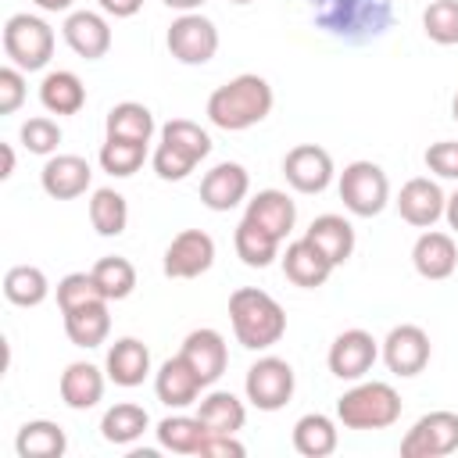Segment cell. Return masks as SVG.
Segmentation results:
<instances>
[{
  "label": "cell",
  "mask_w": 458,
  "mask_h": 458,
  "mask_svg": "<svg viewBox=\"0 0 458 458\" xmlns=\"http://www.w3.org/2000/svg\"><path fill=\"white\" fill-rule=\"evenodd\" d=\"M272 104H276V93H272L268 79L243 72L208 97V118H211V125H218L225 132H243V129L265 122Z\"/></svg>",
  "instance_id": "6da1fadb"
},
{
  "label": "cell",
  "mask_w": 458,
  "mask_h": 458,
  "mask_svg": "<svg viewBox=\"0 0 458 458\" xmlns=\"http://www.w3.org/2000/svg\"><path fill=\"white\" fill-rule=\"evenodd\" d=\"M315 25L344 43H369L379 39L394 25L390 0H308Z\"/></svg>",
  "instance_id": "7a4b0ae2"
},
{
  "label": "cell",
  "mask_w": 458,
  "mask_h": 458,
  "mask_svg": "<svg viewBox=\"0 0 458 458\" xmlns=\"http://www.w3.org/2000/svg\"><path fill=\"white\" fill-rule=\"evenodd\" d=\"M229 322H233L236 340L247 351H268L286 333V311H283V304L272 293L258 290V286L233 290V297H229Z\"/></svg>",
  "instance_id": "3957f363"
},
{
  "label": "cell",
  "mask_w": 458,
  "mask_h": 458,
  "mask_svg": "<svg viewBox=\"0 0 458 458\" xmlns=\"http://www.w3.org/2000/svg\"><path fill=\"white\" fill-rule=\"evenodd\" d=\"M336 419L347 429H386L401 419V394L390 383H358L336 401Z\"/></svg>",
  "instance_id": "277c9868"
},
{
  "label": "cell",
  "mask_w": 458,
  "mask_h": 458,
  "mask_svg": "<svg viewBox=\"0 0 458 458\" xmlns=\"http://www.w3.org/2000/svg\"><path fill=\"white\" fill-rule=\"evenodd\" d=\"M4 54L11 57L14 68H21V72H39V68H47L50 57H54V29H50L43 18L29 14V11L11 14V18L4 21Z\"/></svg>",
  "instance_id": "5b68a950"
},
{
  "label": "cell",
  "mask_w": 458,
  "mask_h": 458,
  "mask_svg": "<svg viewBox=\"0 0 458 458\" xmlns=\"http://www.w3.org/2000/svg\"><path fill=\"white\" fill-rule=\"evenodd\" d=\"M340 200L358 218H376L390 200V179L376 161H351L340 172Z\"/></svg>",
  "instance_id": "8992f818"
},
{
  "label": "cell",
  "mask_w": 458,
  "mask_h": 458,
  "mask_svg": "<svg viewBox=\"0 0 458 458\" xmlns=\"http://www.w3.org/2000/svg\"><path fill=\"white\" fill-rule=\"evenodd\" d=\"M293 369L290 361L276 358V354H265L258 358L250 369H247V379H243V390H247V401L258 408V411H279L286 408V401L293 397Z\"/></svg>",
  "instance_id": "52a82bcc"
},
{
  "label": "cell",
  "mask_w": 458,
  "mask_h": 458,
  "mask_svg": "<svg viewBox=\"0 0 458 458\" xmlns=\"http://www.w3.org/2000/svg\"><path fill=\"white\" fill-rule=\"evenodd\" d=\"M165 43H168V54L179 64H208L218 54V29H215L211 18L190 11V14H179L168 25Z\"/></svg>",
  "instance_id": "ba28073f"
},
{
  "label": "cell",
  "mask_w": 458,
  "mask_h": 458,
  "mask_svg": "<svg viewBox=\"0 0 458 458\" xmlns=\"http://www.w3.org/2000/svg\"><path fill=\"white\" fill-rule=\"evenodd\" d=\"M458 451V411L422 415L401 440V458H444Z\"/></svg>",
  "instance_id": "9c48e42d"
},
{
  "label": "cell",
  "mask_w": 458,
  "mask_h": 458,
  "mask_svg": "<svg viewBox=\"0 0 458 458\" xmlns=\"http://www.w3.org/2000/svg\"><path fill=\"white\" fill-rule=\"evenodd\" d=\"M211 265H215V240L204 229H182L179 236H172L161 261L168 279H197Z\"/></svg>",
  "instance_id": "30bf717a"
},
{
  "label": "cell",
  "mask_w": 458,
  "mask_h": 458,
  "mask_svg": "<svg viewBox=\"0 0 458 458\" xmlns=\"http://www.w3.org/2000/svg\"><path fill=\"white\" fill-rule=\"evenodd\" d=\"M429 336L422 326L415 322H404V326H394L383 340V361L394 376H419L426 365H429Z\"/></svg>",
  "instance_id": "8fae6325"
},
{
  "label": "cell",
  "mask_w": 458,
  "mask_h": 458,
  "mask_svg": "<svg viewBox=\"0 0 458 458\" xmlns=\"http://www.w3.org/2000/svg\"><path fill=\"white\" fill-rule=\"evenodd\" d=\"M379 358V347L372 340V333L365 329H344L333 344H329V354H326V365L336 379H347V383H358Z\"/></svg>",
  "instance_id": "7c38bea8"
},
{
  "label": "cell",
  "mask_w": 458,
  "mask_h": 458,
  "mask_svg": "<svg viewBox=\"0 0 458 458\" xmlns=\"http://www.w3.org/2000/svg\"><path fill=\"white\" fill-rule=\"evenodd\" d=\"M283 175L297 193H322L333 182V157H329V150H322L315 143H301V147L286 150Z\"/></svg>",
  "instance_id": "4fadbf2b"
},
{
  "label": "cell",
  "mask_w": 458,
  "mask_h": 458,
  "mask_svg": "<svg viewBox=\"0 0 458 458\" xmlns=\"http://www.w3.org/2000/svg\"><path fill=\"white\" fill-rule=\"evenodd\" d=\"M89 179H93V168L86 157L79 154H50L43 172H39V182L43 190L54 197V200H75L89 190Z\"/></svg>",
  "instance_id": "5bb4252c"
},
{
  "label": "cell",
  "mask_w": 458,
  "mask_h": 458,
  "mask_svg": "<svg viewBox=\"0 0 458 458\" xmlns=\"http://www.w3.org/2000/svg\"><path fill=\"white\" fill-rule=\"evenodd\" d=\"M250 190V175L240 161H218L211 172H204L200 179V200L211 211H229L236 208Z\"/></svg>",
  "instance_id": "9a60e30c"
},
{
  "label": "cell",
  "mask_w": 458,
  "mask_h": 458,
  "mask_svg": "<svg viewBox=\"0 0 458 458\" xmlns=\"http://www.w3.org/2000/svg\"><path fill=\"white\" fill-rule=\"evenodd\" d=\"M444 204H447L444 190L433 179H426V175L408 179L401 186V193H397V211L415 229H429L437 218H444Z\"/></svg>",
  "instance_id": "2e32d148"
},
{
  "label": "cell",
  "mask_w": 458,
  "mask_h": 458,
  "mask_svg": "<svg viewBox=\"0 0 458 458\" xmlns=\"http://www.w3.org/2000/svg\"><path fill=\"white\" fill-rule=\"evenodd\" d=\"M186 361H190V369L200 376V383L204 386H211L222 372H225V365H229V347H225V340H222V333L218 329H193V333H186V340H182V351H179Z\"/></svg>",
  "instance_id": "e0dca14e"
},
{
  "label": "cell",
  "mask_w": 458,
  "mask_h": 458,
  "mask_svg": "<svg viewBox=\"0 0 458 458\" xmlns=\"http://www.w3.org/2000/svg\"><path fill=\"white\" fill-rule=\"evenodd\" d=\"M61 32H64V43L86 61H97L111 50V25L97 11H72L64 18Z\"/></svg>",
  "instance_id": "ac0fdd59"
},
{
  "label": "cell",
  "mask_w": 458,
  "mask_h": 458,
  "mask_svg": "<svg viewBox=\"0 0 458 458\" xmlns=\"http://www.w3.org/2000/svg\"><path fill=\"white\" fill-rule=\"evenodd\" d=\"M411 265L422 279L429 283H440V279H451L454 268H458V247L447 233H437V229H426L415 247H411Z\"/></svg>",
  "instance_id": "d6986e66"
},
{
  "label": "cell",
  "mask_w": 458,
  "mask_h": 458,
  "mask_svg": "<svg viewBox=\"0 0 458 458\" xmlns=\"http://www.w3.org/2000/svg\"><path fill=\"white\" fill-rule=\"evenodd\" d=\"M333 268H336V265H333L308 236L293 240V243L286 247V254H283V272H286V279H290L293 286H304V290L322 286V283L333 276Z\"/></svg>",
  "instance_id": "ffe728a7"
},
{
  "label": "cell",
  "mask_w": 458,
  "mask_h": 458,
  "mask_svg": "<svg viewBox=\"0 0 458 458\" xmlns=\"http://www.w3.org/2000/svg\"><path fill=\"white\" fill-rule=\"evenodd\" d=\"M200 390H204V383H200V376L190 369V361H186L182 354L168 358V361L157 369V376H154V394H157V401L168 404V408H186V404H193V401L200 397Z\"/></svg>",
  "instance_id": "44dd1931"
},
{
  "label": "cell",
  "mask_w": 458,
  "mask_h": 458,
  "mask_svg": "<svg viewBox=\"0 0 458 458\" xmlns=\"http://www.w3.org/2000/svg\"><path fill=\"white\" fill-rule=\"evenodd\" d=\"M104 372H107V379L114 386H140L150 376V351H147V344L136 340V336L114 340L111 351H107Z\"/></svg>",
  "instance_id": "7402d4cb"
},
{
  "label": "cell",
  "mask_w": 458,
  "mask_h": 458,
  "mask_svg": "<svg viewBox=\"0 0 458 458\" xmlns=\"http://www.w3.org/2000/svg\"><path fill=\"white\" fill-rule=\"evenodd\" d=\"M243 218H250L261 229H268L276 240H286L290 229H293V222H297V208H293V200L283 190H261V193H254L247 200Z\"/></svg>",
  "instance_id": "603a6c76"
},
{
  "label": "cell",
  "mask_w": 458,
  "mask_h": 458,
  "mask_svg": "<svg viewBox=\"0 0 458 458\" xmlns=\"http://www.w3.org/2000/svg\"><path fill=\"white\" fill-rule=\"evenodd\" d=\"M61 315H64V333L75 347H100L111 333L107 301H89V304H79V308L61 311Z\"/></svg>",
  "instance_id": "cb8c5ba5"
},
{
  "label": "cell",
  "mask_w": 458,
  "mask_h": 458,
  "mask_svg": "<svg viewBox=\"0 0 458 458\" xmlns=\"http://www.w3.org/2000/svg\"><path fill=\"white\" fill-rule=\"evenodd\" d=\"M104 376L97 365L89 361H72L64 372H61V401L75 411H86L93 408L100 397H104Z\"/></svg>",
  "instance_id": "d4e9b609"
},
{
  "label": "cell",
  "mask_w": 458,
  "mask_h": 458,
  "mask_svg": "<svg viewBox=\"0 0 458 458\" xmlns=\"http://www.w3.org/2000/svg\"><path fill=\"white\" fill-rule=\"evenodd\" d=\"M39 104L50 111V114H79L82 104H86V86L75 72L68 68H57V72H47V79L39 82Z\"/></svg>",
  "instance_id": "484cf974"
},
{
  "label": "cell",
  "mask_w": 458,
  "mask_h": 458,
  "mask_svg": "<svg viewBox=\"0 0 458 458\" xmlns=\"http://www.w3.org/2000/svg\"><path fill=\"white\" fill-rule=\"evenodd\" d=\"M333 265H344L354 254V225L344 215H318L304 233Z\"/></svg>",
  "instance_id": "4316f807"
},
{
  "label": "cell",
  "mask_w": 458,
  "mask_h": 458,
  "mask_svg": "<svg viewBox=\"0 0 458 458\" xmlns=\"http://www.w3.org/2000/svg\"><path fill=\"white\" fill-rule=\"evenodd\" d=\"M336 422L322 411H308L293 422V451L304 454V458H326L336 451Z\"/></svg>",
  "instance_id": "83f0119b"
},
{
  "label": "cell",
  "mask_w": 458,
  "mask_h": 458,
  "mask_svg": "<svg viewBox=\"0 0 458 458\" xmlns=\"http://www.w3.org/2000/svg\"><path fill=\"white\" fill-rule=\"evenodd\" d=\"M14 451L18 458H61L68 451V437L57 422L50 419H32L18 429L14 437Z\"/></svg>",
  "instance_id": "f1b7e54d"
},
{
  "label": "cell",
  "mask_w": 458,
  "mask_h": 458,
  "mask_svg": "<svg viewBox=\"0 0 458 458\" xmlns=\"http://www.w3.org/2000/svg\"><path fill=\"white\" fill-rule=\"evenodd\" d=\"M197 419L204 422L208 433H236L247 422V408L236 394L229 390H211L208 397L197 401Z\"/></svg>",
  "instance_id": "f546056e"
},
{
  "label": "cell",
  "mask_w": 458,
  "mask_h": 458,
  "mask_svg": "<svg viewBox=\"0 0 458 458\" xmlns=\"http://www.w3.org/2000/svg\"><path fill=\"white\" fill-rule=\"evenodd\" d=\"M279 243L268 229H261L258 222L250 218H240L236 233H233V247H236V258L247 265V268H268L276 258H279Z\"/></svg>",
  "instance_id": "4dcf8cb0"
},
{
  "label": "cell",
  "mask_w": 458,
  "mask_h": 458,
  "mask_svg": "<svg viewBox=\"0 0 458 458\" xmlns=\"http://www.w3.org/2000/svg\"><path fill=\"white\" fill-rule=\"evenodd\" d=\"M104 129L111 140H132V143H150L154 136V114L147 104H136V100H122L107 111L104 118Z\"/></svg>",
  "instance_id": "1f68e13d"
},
{
  "label": "cell",
  "mask_w": 458,
  "mask_h": 458,
  "mask_svg": "<svg viewBox=\"0 0 458 458\" xmlns=\"http://www.w3.org/2000/svg\"><path fill=\"white\" fill-rule=\"evenodd\" d=\"M208 429L197 415H168L157 422V444L172 454H200Z\"/></svg>",
  "instance_id": "d6a6232c"
},
{
  "label": "cell",
  "mask_w": 458,
  "mask_h": 458,
  "mask_svg": "<svg viewBox=\"0 0 458 458\" xmlns=\"http://www.w3.org/2000/svg\"><path fill=\"white\" fill-rule=\"evenodd\" d=\"M147 426H150V415H147L140 404L122 401V404H114V408L104 411V419H100V437H104L107 444H132V440L143 437Z\"/></svg>",
  "instance_id": "836d02e7"
},
{
  "label": "cell",
  "mask_w": 458,
  "mask_h": 458,
  "mask_svg": "<svg viewBox=\"0 0 458 458\" xmlns=\"http://www.w3.org/2000/svg\"><path fill=\"white\" fill-rule=\"evenodd\" d=\"M47 293H50V283H47L43 268H36V265H14V268H7V276H4V297L11 304L36 308V304L47 301Z\"/></svg>",
  "instance_id": "e575fe53"
},
{
  "label": "cell",
  "mask_w": 458,
  "mask_h": 458,
  "mask_svg": "<svg viewBox=\"0 0 458 458\" xmlns=\"http://www.w3.org/2000/svg\"><path fill=\"white\" fill-rule=\"evenodd\" d=\"M89 222L100 236H122L125 225H129V204L118 190L104 186V190H93L89 197Z\"/></svg>",
  "instance_id": "d590c367"
},
{
  "label": "cell",
  "mask_w": 458,
  "mask_h": 458,
  "mask_svg": "<svg viewBox=\"0 0 458 458\" xmlns=\"http://www.w3.org/2000/svg\"><path fill=\"white\" fill-rule=\"evenodd\" d=\"M89 272H93V279H97V286H100V293H104L107 301H125V297L136 290V268H132L129 258L107 254V258H100Z\"/></svg>",
  "instance_id": "8d00e7d4"
},
{
  "label": "cell",
  "mask_w": 458,
  "mask_h": 458,
  "mask_svg": "<svg viewBox=\"0 0 458 458\" xmlns=\"http://www.w3.org/2000/svg\"><path fill=\"white\" fill-rule=\"evenodd\" d=\"M100 168L107 172V175H114V179H129V175H136L140 168H143V161H147V143H132V140H104V147H100Z\"/></svg>",
  "instance_id": "74e56055"
},
{
  "label": "cell",
  "mask_w": 458,
  "mask_h": 458,
  "mask_svg": "<svg viewBox=\"0 0 458 458\" xmlns=\"http://www.w3.org/2000/svg\"><path fill=\"white\" fill-rule=\"evenodd\" d=\"M161 143L182 150V154L193 157V161H204V157L211 154V136H208L197 122H190V118H172V122H165V125H161Z\"/></svg>",
  "instance_id": "f35d334b"
},
{
  "label": "cell",
  "mask_w": 458,
  "mask_h": 458,
  "mask_svg": "<svg viewBox=\"0 0 458 458\" xmlns=\"http://www.w3.org/2000/svg\"><path fill=\"white\" fill-rule=\"evenodd\" d=\"M422 32L440 47H454L458 43V0H429V7L422 11Z\"/></svg>",
  "instance_id": "ab89813d"
},
{
  "label": "cell",
  "mask_w": 458,
  "mask_h": 458,
  "mask_svg": "<svg viewBox=\"0 0 458 458\" xmlns=\"http://www.w3.org/2000/svg\"><path fill=\"white\" fill-rule=\"evenodd\" d=\"M89 301H107L93 279V272H68L61 283H57V308L61 311H72L79 304H89Z\"/></svg>",
  "instance_id": "60d3db41"
},
{
  "label": "cell",
  "mask_w": 458,
  "mask_h": 458,
  "mask_svg": "<svg viewBox=\"0 0 458 458\" xmlns=\"http://www.w3.org/2000/svg\"><path fill=\"white\" fill-rule=\"evenodd\" d=\"M21 143L29 154H54L57 143H61V125L47 114H36L21 125Z\"/></svg>",
  "instance_id": "b9f144b4"
},
{
  "label": "cell",
  "mask_w": 458,
  "mask_h": 458,
  "mask_svg": "<svg viewBox=\"0 0 458 458\" xmlns=\"http://www.w3.org/2000/svg\"><path fill=\"white\" fill-rule=\"evenodd\" d=\"M150 165H154L157 179H165V182H179V179H186V175L197 168L193 157H186L182 150H175V147H168V143H157Z\"/></svg>",
  "instance_id": "7bdbcfd3"
},
{
  "label": "cell",
  "mask_w": 458,
  "mask_h": 458,
  "mask_svg": "<svg viewBox=\"0 0 458 458\" xmlns=\"http://www.w3.org/2000/svg\"><path fill=\"white\" fill-rule=\"evenodd\" d=\"M426 168L437 172L440 179L458 182V140H440L426 147Z\"/></svg>",
  "instance_id": "ee69618b"
},
{
  "label": "cell",
  "mask_w": 458,
  "mask_h": 458,
  "mask_svg": "<svg viewBox=\"0 0 458 458\" xmlns=\"http://www.w3.org/2000/svg\"><path fill=\"white\" fill-rule=\"evenodd\" d=\"M25 104V75L14 64L0 68V114H14Z\"/></svg>",
  "instance_id": "f6af8a7d"
},
{
  "label": "cell",
  "mask_w": 458,
  "mask_h": 458,
  "mask_svg": "<svg viewBox=\"0 0 458 458\" xmlns=\"http://www.w3.org/2000/svg\"><path fill=\"white\" fill-rule=\"evenodd\" d=\"M247 447L233 437V433H208V440L200 444V458H243Z\"/></svg>",
  "instance_id": "bcb514c9"
},
{
  "label": "cell",
  "mask_w": 458,
  "mask_h": 458,
  "mask_svg": "<svg viewBox=\"0 0 458 458\" xmlns=\"http://www.w3.org/2000/svg\"><path fill=\"white\" fill-rule=\"evenodd\" d=\"M97 4H100V11L111 14V18H132V14L143 7V0H97Z\"/></svg>",
  "instance_id": "7dc6e473"
},
{
  "label": "cell",
  "mask_w": 458,
  "mask_h": 458,
  "mask_svg": "<svg viewBox=\"0 0 458 458\" xmlns=\"http://www.w3.org/2000/svg\"><path fill=\"white\" fill-rule=\"evenodd\" d=\"M444 218H447V225L458 233V190L447 197V204H444Z\"/></svg>",
  "instance_id": "c3c4849f"
},
{
  "label": "cell",
  "mask_w": 458,
  "mask_h": 458,
  "mask_svg": "<svg viewBox=\"0 0 458 458\" xmlns=\"http://www.w3.org/2000/svg\"><path fill=\"white\" fill-rule=\"evenodd\" d=\"M165 7H172V11H182V14H190V11H197L204 0H161Z\"/></svg>",
  "instance_id": "681fc988"
},
{
  "label": "cell",
  "mask_w": 458,
  "mask_h": 458,
  "mask_svg": "<svg viewBox=\"0 0 458 458\" xmlns=\"http://www.w3.org/2000/svg\"><path fill=\"white\" fill-rule=\"evenodd\" d=\"M0 150H4V172H0V179H11L14 175V150H11V143H4Z\"/></svg>",
  "instance_id": "f907efd6"
},
{
  "label": "cell",
  "mask_w": 458,
  "mask_h": 458,
  "mask_svg": "<svg viewBox=\"0 0 458 458\" xmlns=\"http://www.w3.org/2000/svg\"><path fill=\"white\" fill-rule=\"evenodd\" d=\"M36 7H43V11H68L75 0H32Z\"/></svg>",
  "instance_id": "816d5d0a"
},
{
  "label": "cell",
  "mask_w": 458,
  "mask_h": 458,
  "mask_svg": "<svg viewBox=\"0 0 458 458\" xmlns=\"http://www.w3.org/2000/svg\"><path fill=\"white\" fill-rule=\"evenodd\" d=\"M451 118L458 122V93H454V100H451Z\"/></svg>",
  "instance_id": "f5cc1de1"
},
{
  "label": "cell",
  "mask_w": 458,
  "mask_h": 458,
  "mask_svg": "<svg viewBox=\"0 0 458 458\" xmlns=\"http://www.w3.org/2000/svg\"><path fill=\"white\" fill-rule=\"evenodd\" d=\"M229 4H254V0H229Z\"/></svg>",
  "instance_id": "db71d44e"
}]
</instances>
